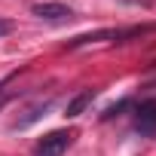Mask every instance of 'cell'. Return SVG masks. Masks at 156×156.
Wrapping results in <instances>:
<instances>
[{"label": "cell", "instance_id": "1", "mask_svg": "<svg viewBox=\"0 0 156 156\" xmlns=\"http://www.w3.org/2000/svg\"><path fill=\"white\" fill-rule=\"evenodd\" d=\"M70 144H73V132L55 129V132H49V135H43V138L37 141L34 156H61V153H67Z\"/></svg>", "mask_w": 156, "mask_h": 156}, {"label": "cell", "instance_id": "2", "mask_svg": "<svg viewBox=\"0 0 156 156\" xmlns=\"http://www.w3.org/2000/svg\"><path fill=\"white\" fill-rule=\"evenodd\" d=\"M31 12L37 19H43V22H67V19H73V9L64 6V3H34Z\"/></svg>", "mask_w": 156, "mask_h": 156}, {"label": "cell", "instance_id": "3", "mask_svg": "<svg viewBox=\"0 0 156 156\" xmlns=\"http://www.w3.org/2000/svg\"><path fill=\"white\" fill-rule=\"evenodd\" d=\"M92 98H95V89H83L80 95H73L70 104H67V110H64V116H67V119H76V116L92 104Z\"/></svg>", "mask_w": 156, "mask_h": 156}, {"label": "cell", "instance_id": "4", "mask_svg": "<svg viewBox=\"0 0 156 156\" xmlns=\"http://www.w3.org/2000/svg\"><path fill=\"white\" fill-rule=\"evenodd\" d=\"M6 34H12V22L9 19H0V37H6Z\"/></svg>", "mask_w": 156, "mask_h": 156}]
</instances>
